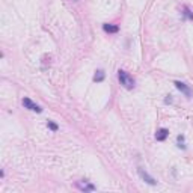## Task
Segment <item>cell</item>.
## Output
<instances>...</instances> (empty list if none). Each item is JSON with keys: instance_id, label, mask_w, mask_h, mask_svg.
I'll return each mask as SVG.
<instances>
[{"instance_id": "6da1fadb", "label": "cell", "mask_w": 193, "mask_h": 193, "mask_svg": "<svg viewBox=\"0 0 193 193\" xmlns=\"http://www.w3.org/2000/svg\"><path fill=\"white\" fill-rule=\"evenodd\" d=\"M118 79H119L121 84H122L125 89H133V88H135V79L130 76L127 71H124V69H119V71H118Z\"/></svg>"}, {"instance_id": "7a4b0ae2", "label": "cell", "mask_w": 193, "mask_h": 193, "mask_svg": "<svg viewBox=\"0 0 193 193\" xmlns=\"http://www.w3.org/2000/svg\"><path fill=\"white\" fill-rule=\"evenodd\" d=\"M23 106H24L26 109L32 110V112H36V113H41V112H42L41 107H39L38 104H35L30 98H23Z\"/></svg>"}, {"instance_id": "3957f363", "label": "cell", "mask_w": 193, "mask_h": 193, "mask_svg": "<svg viewBox=\"0 0 193 193\" xmlns=\"http://www.w3.org/2000/svg\"><path fill=\"white\" fill-rule=\"evenodd\" d=\"M76 187L79 190H82V192H94L95 190V185L88 183V181H77Z\"/></svg>"}, {"instance_id": "277c9868", "label": "cell", "mask_w": 193, "mask_h": 193, "mask_svg": "<svg viewBox=\"0 0 193 193\" xmlns=\"http://www.w3.org/2000/svg\"><path fill=\"white\" fill-rule=\"evenodd\" d=\"M175 86H176V89H178L180 92L184 94L187 98H190V97H192V89H190V88H189V86H187L185 83H183V82H178V80H176V82H175Z\"/></svg>"}, {"instance_id": "5b68a950", "label": "cell", "mask_w": 193, "mask_h": 193, "mask_svg": "<svg viewBox=\"0 0 193 193\" xmlns=\"http://www.w3.org/2000/svg\"><path fill=\"white\" fill-rule=\"evenodd\" d=\"M137 172H139L140 178H142L143 181H146L148 184H151V185H155V184H157V181H155V180H154V178H152V176L150 175V174H148L146 170H143V169L139 168V169H137Z\"/></svg>"}, {"instance_id": "8992f818", "label": "cell", "mask_w": 193, "mask_h": 193, "mask_svg": "<svg viewBox=\"0 0 193 193\" xmlns=\"http://www.w3.org/2000/svg\"><path fill=\"white\" fill-rule=\"evenodd\" d=\"M168 136H169V130H166V128H160L159 131L155 133V139L161 142V140H165Z\"/></svg>"}, {"instance_id": "52a82bcc", "label": "cell", "mask_w": 193, "mask_h": 193, "mask_svg": "<svg viewBox=\"0 0 193 193\" xmlns=\"http://www.w3.org/2000/svg\"><path fill=\"white\" fill-rule=\"evenodd\" d=\"M103 29H104V32H107V33H116L118 30H119V27L115 24H103Z\"/></svg>"}, {"instance_id": "ba28073f", "label": "cell", "mask_w": 193, "mask_h": 193, "mask_svg": "<svg viewBox=\"0 0 193 193\" xmlns=\"http://www.w3.org/2000/svg\"><path fill=\"white\" fill-rule=\"evenodd\" d=\"M94 80H95V82H103V80H104V71L98 69V71L95 73V76H94Z\"/></svg>"}, {"instance_id": "9c48e42d", "label": "cell", "mask_w": 193, "mask_h": 193, "mask_svg": "<svg viewBox=\"0 0 193 193\" xmlns=\"http://www.w3.org/2000/svg\"><path fill=\"white\" fill-rule=\"evenodd\" d=\"M47 127H48V128H50L51 131H58V130H59L58 124H54V122H53V121H48V122H47Z\"/></svg>"}, {"instance_id": "30bf717a", "label": "cell", "mask_w": 193, "mask_h": 193, "mask_svg": "<svg viewBox=\"0 0 193 193\" xmlns=\"http://www.w3.org/2000/svg\"><path fill=\"white\" fill-rule=\"evenodd\" d=\"M183 140H184V136H178V143H180V145H178V146H180V148H183V150H184L185 146H184V145H183Z\"/></svg>"}]
</instances>
